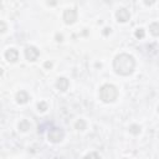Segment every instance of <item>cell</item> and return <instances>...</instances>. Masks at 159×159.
Listing matches in <instances>:
<instances>
[{"label": "cell", "instance_id": "obj_2", "mask_svg": "<svg viewBox=\"0 0 159 159\" xmlns=\"http://www.w3.org/2000/svg\"><path fill=\"white\" fill-rule=\"evenodd\" d=\"M118 97V89L113 84H109V83H106L103 84L99 89V98L103 101L106 103H111L116 101Z\"/></svg>", "mask_w": 159, "mask_h": 159}, {"label": "cell", "instance_id": "obj_23", "mask_svg": "<svg viewBox=\"0 0 159 159\" xmlns=\"http://www.w3.org/2000/svg\"><path fill=\"white\" fill-rule=\"evenodd\" d=\"M123 159H127V158H123Z\"/></svg>", "mask_w": 159, "mask_h": 159}, {"label": "cell", "instance_id": "obj_21", "mask_svg": "<svg viewBox=\"0 0 159 159\" xmlns=\"http://www.w3.org/2000/svg\"><path fill=\"white\" fill-rule=\"evenodd\" d=\"M146 5H152V4H154V1H144Z\"/></svg>", "mask_w": 159, "mask_h": 159}, {"label": "cell", "instance_id": "obj_22", "mask_svg": "<svg viewBox=\"0 0 159 159\" xmlns=\"http://www.w3.org/2000/svg\"><path fill=\"white\" fill-rule=\"evenodd\" d=\"M1 75H3V68L0 67V76H1Z\"/></svg>", "mask_w": 159, "mask_h": 159}, {"label": "cell", "instance_id": "obj_6", "mask_svg": "<svg viewBox=\"0 0 159 159\" xmlns=\"http://www.w3.org/2000/svg\"><path fill=\"white\" fill-rule=\"evenodd\" d=\"M116 18H117L119 23H127V21L131 19V14L126 8H121L117 10V13H116Z\"/></svg>", "mask_w": 159, "mask_h": 159}, {"label": "cell", "instance_id": "obj_5", "mask_svg": "<svg viewBox=\"0 0 159 159\" xmlns=\"http://www.w3.org/2000/svg\"><path fill=\"white\" fill-rule=\"evenodd\" d=\"M40 55V51L35 46H28L25 49V57L29 61H36Z\"/></svg>", "mask_w": 159, "mask_h": 159}, {"label": "cell", "instance_id": "obj_15", "mask_svg": "<svg viewBox=\"0 0 159 159\" xmlns=\"http://www.w3.org/2000/svg\"><path fill=\"white\" fill-rule=\"evenodd\" d=\"M49 108V106H47V103L46 102H44V101H42V102H39L38 103V109L40 111V112H45V111Z\"/></svg>", "mask_w": 159, "mask_h": 159}, {"label": "cell", "instance_id": "obj_3", "mask_svg": "<svg viewBox=\"0 0 159 159\" xmlns=\"http://www.w3.org/2000/svg\"><path fill=\"white\" fill-rule=\"evenodd\" d=\"M47 137H49V141L52 143H60L63 139V137H65V133H63L61 128H52L50 129Z\"/></svg>", "mask_w": 159, "mask_h": 159}, {"label": "cell", "instance_id": "obj_4", "mask_svg": "<svg viewBox=\"0 0 159 159\" xmlns=\"http://www.w3.org/2000/svg\"><path fill=\"white\" fill-rule=\"evenodd\" d=\"M77 20V11L75 9H67L63 11V21L67 25L73 24Z\"/></svg>", "mask_w": 159, "mask_h": 159}, {"label": "cell", "instance_id": "obj_19", "mask_svg": "<svg viewBox=\"0 0 159 159\" xmlns=\"http://www.w3.org/2000/svg\"><path fill=\"white\" fill-rule=\"evenodd\" d=\"M55 38H56V41H62L63 40V36L61 34H56Z\"/></svg>", "mask_w": 159, "mask_h": 159}, {"label": "cell", "instance_id": "obj_12", "mask_svg": "<svg viewBox=\"0 0 159 159\" xmlns=\"http://www.w3.org/2000/svg\"><path fill=\"white\" fill-rule=\"evenodd\" d=\"M86 122H84L83 119H78L76 123H75V128L77 129V131H84L86 129Z\"/></svg>", "mask_w": 159, "mask_h": 159}, {"label": "cell", "instance_id": "obj_10", "mask_svg": "<svg viewBox=\"0 0 159 159\" xmlns=\"http://www.w3.org/2000/svg\"><path fill=\"white\" fill-rule=\"evenodd\" d=\"M30 128H31V124L28 119H23L19 123V131H21V132H28Z\"/></svg>", "mask_w": 159, "mask_h": 159}, {"label": "cell", "instance_id": "obj_11", "mask_svg": "<svg viewBox=\"0 0 159 159\" xmlns=\"http://www.w3.org/2000/svg\"><path fill=\"white\" fill-rule=\"evenodd\" d=\"M149 30H150V33H152V35H154V36H158L159 35V24L157 23H152L150 25H149Z\"/></svg>", "mask_w": 159, "mask_h": 159}, {"label": "cell", "instance_id": "obj_9", "mask_svg": "<svg viewBox=\"0 0 159 159\" xmlns=\"http://www.w3.org/2000/svg\"><path fill=\"white\" fill-rule=\"evenodd\" d=\"M30 99L29 97V94L28 92H25V91H20L16 93V102L20 103V104H25V103H28V101Z\"/></svg>", "mask_w": 159, "mask_h": 159}, {"label": "cell", "instance_id": "obj_18", "mask_svg": "<svg viewBox=\"0 0 159 159\" xmlns=\"http://www.w3.org/2000/svg\"><path fill=\"white\" fill-rule=\"evenodd\" d=\"M111 34V28H104L103 29V35L104 36H108Z\"/></svg>", "mask_w": 159, "mask_h": 159}, {"label": "cell", "instance_id": "obj_14", "mask_svg": "<svg viewBox=\"0 0 159 159\" xmlns=\"http://www.w3.org/2000/svg\"><path fill=\"white\" fill-rule=\"evenodd\" d=\"M134 35H136L137 39H143V38L146 36V31L143 30V29H137L136 33H134Z\"/></svg>", "mask_w": 159, "mask_h": 159}, {"label": "cell", "instance_id": "obj_13", "mask_svg": "<svg viewBox=\"0 0 159 159\" xmlns=\"http://www.w3.org/2000/svg\"><path fill=\"white\" fill-rule=\"evenodd\" d=\"M129 132H131L132 134H134V136L139 134V133H141V127H139L138 124H132V126L129 127Z\"/></svg>", "mask_w": 159, "mask_h": 159}, {"label": "cell", "instance_id": "obj_20", "mask_svg": "<svg viewBox=\"0 0 159 159\" xmlns=\"http://www.w3.org/2000/svg\"><path fill=\"white\" fill-rule=\"evenodd\" d=\"M45 67H46V68H51V67H52V62H50V61L45 62Z\"/></svg>", "mask_w": 159, "mask_h": 159}, {"label": "cell", "instance_id": "obj_1", "mask_svg": "<svg viewBox=\"0 0 159 159\" xmlns=\"http://www.w3.org/2000/svg\"><path fill=\"white\" fill-rule=\"evenodd\" d=\"M136 68V60L128 54H119L113 60V70L117 75L129 76Z\"/></svg>", "mask_w": 159, "mask_h": 159}, {"label": "cell", "instance_id": "obj_8", "mask_svg": "<svg viewBox=\"0 0 159 159\" xmlns=\"http://www.w3.org/2000/svg\"><path fill=\"white\" fill-rule=\"evenodd\" d=\"M68 86H70V82H68V80L65 78V77H60L59 80H57V82H56V87L62 92L67 91Z\"/></svg>", "mask_w": 159, "mask_h": 159}, {"label": "cell", "instance_id": "obj_17", "mask_svg": "<svg viewBox=\"0 0 159 159\" xmlns=\"http://www.w3.org/2000/svg\"><path fill=\"white\" fill-rule=\"evenodd\" d=\"M6 30H8V25L5 24V21L0 20V34H4Z\"/></svg>", "mask_w": 159, "mask_h": 159}, {"label": "cell", "instance_id": "obj_16", "mask_svg": "<svg viewBox=\"0 0 159 159\" xmlns=\"http://www.w3.org/2000/svg\"><path fill=\"white\" fill-rule=\"evenodd\" d=\"M83 159H101V158H99V155L97 154L96 152H92V153H88V154L84 157Z\"/></svg>", "mask_w": 159, "mask_h": 159}, {"label": "cell", "instance_id": "obj_7", "mask_svg": "<svg viewBox=\"0 0 159 159\" xmlns=\"http://www.w3.org/2000/svg\"><path fill=\"white\" fill-rule=\"evenodd\" d=\"M5 59L9 62H16L19 60V52L15 49H9L5 52Z\"/></svg>", "mask_w": 159, "mask_h": 159}]
</instances>
